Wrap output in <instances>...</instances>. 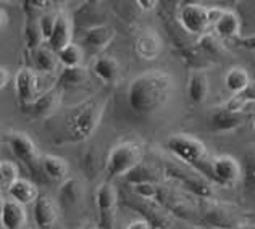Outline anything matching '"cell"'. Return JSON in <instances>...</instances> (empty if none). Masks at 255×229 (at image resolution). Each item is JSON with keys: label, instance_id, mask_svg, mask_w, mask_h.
<instances>
[{"label": "cell", "instance_id": "6da1fadb", "mask_svg": "<svg viewBox=\"0 0 255 229\" xmlns=\"http://www.w3.org/2000/svg\"><path fill=\"white\" fill-rule=\"evenodd\" d=\"M173 78L163 70H150L136 76L128 87L129 107L140 114H150L168 102Z\"/></svg>", "mask_w": 255, "mask_h": 229}, {"label": "cell", "instance_id": "7a4b0ae2", "mask_svg": "<svg viewBox=\"0 0 255 229\" xmlns=\"http://www.w3.org/2000/svg\"><path fill=\"white\" fill-rule=\"evenodd\" d=\"M105 112V100H87L68 119V137L71 142H84L97 131Z\"/></svg>", "mask_w": 255, "mask_h": 229}, {"label": "cell", "instance_id": "3957f363", "mask_svg": "<svg viewBox=\"0 0 255 229\" xmlns=\"http://www.w3.org/2000/svg\"><path fill=\"white\" fill-rule=\"evenodd\" d=\"M199 221L215 229H238L247 221L243 212L234 205L221 204L213 199H199Z\"/></svg>", "mask_w": 255, "mask_h": 229}, {"label": "cell", "instance_id": "277c9868", "mask_svg": "<svg viewBox=\"0 0 255 229\" xmlns=\"http://www.w3.org/2000/svg\"><path fill=\"white\" fill-rule=\"evenodd\" d=\"M144 161V147L136 140H123L113 145L105 161L109 178H125Z\"/></svg>", "mask_w": 255, "mask_h": 229}, {"label": "cell", "instance_id": "5b68a950", "mask_svg": "<svg viewBox=\"0 0 255 229\" xmlns=\"http://www.w3.org/2000/svg\"><path fill=\"white\" fill-rule=\"evenodd\" d=\"M166 149L179 163L194 170L209 160V150L205 144L189 134H173L166 139Z\"/></svg>", "mask_w": 255, "mask_h": 229}, {"label": "cell", "instance_id": "8992f818", "mask_svg": "<svg viewBox=\"0 0 255 229\" xmlns=\"http://www.w3.org/2000/svg\"><path fill=\"white\" fill-rule=\"evenodd\" d=\"M165 174L173 181H176V184H179L183 189L194 195L196 199H212L213 197V187L212 183L207 178H204L202 174L197 173L194 168L186 166L179 161H171L166 163L165 166Z\"/></svg>", "mask_w": 255, "mask_h": 229}, {"label": "cell", "instance_id": "52a82bcc", "mask_svg": "<svg viewBox=\"0 0 255 229\" xmlns=\"http://www.w3.org/2000/svg\"><path fill=\"white\" fill-rule=\"evenodd\" d=\"M241 178H243V168L241 161L230 155H221L210 161L209 166V176L207 179L210 183H215L218 186L233 187L236 186Z\"/></svg>", "mask_w": 255, "mask_h": 229}, {"label": "cell", "instance_id": "ba28073f", "mask_svg": "<svg viewBox=\"0 0 255 229\" xmlns=\"http://www.w3.org/2000/svg\"><path fill=\"white\" fill-rule=\"evenodd\" d=\"M178 21L183 31L196 37L207 36L212 28L207 18V6L200 3H184L179 8Z\"/></svg>", "mask_w": 255, "mask_h": 229}, {"label": "cell", "instance_id": "9c48e42d", "mask_svg": "<svg viewBox=\"0 0 255 229\" xmlns=\"http://www.w3.org/2000/svg\"><path fill=\"white\" fill-rule=\"evenodd\" d=\"M96 205L99 212V223L102 229H113L117 220L118 192L109 181H104L96 191Z\"/></svg>", "mask_w": 255, "mask_h": 229}, {"label": "cell", "instance_id": "30bf717a", "mask_svg": "<svg viewBox=\"0 0 255 229\" xmlns=\"http://www.w3.org/2000/svg\"><path fill=\"white\" fill-rule=\"evenodd\" d=\"M6 142L10 145L13 155L21 160L32 173H36L37 166H41V153L28 134L23 131H10L6 132Z\"/></svg>", "mask_w": 255, "mask_h": 229}, {"label": "cell", "instance_id": "8fae6325", "mask_svg": "<svg viewBox=\"0 0 255 229\" xmlns=\"http://www.w3.org/2000/svg\"><path fill=\"white\" fill-rule=\"evenodd\" d=\"M41 75L34 68H28L24 66L15 76V87L18 100L23 105L29 107L34 100L41 96Z\"/></svg>", "mask_w": 255, "mask_h": 229}, {"label": "cell", "instance_id": "7c38bea8", "mask_svg": "<svg viewBox=\"0 0 255 229\" xmlns=\"http://www.w3.org/2000/svg\"><path fill=\"white\" fill-rule=\"evenodd\" d=\"M32 208V218L37 229H53L60 218V208L52 195H39Z\"/></svg>", "mask_w": 255, "mask_h": 229}, {"label": "cell", "instance_id": "4fadbf2b", "mask_svg": "<svg viewBox=\"0 0 255 229\" xmlns=\"http://www.w3.org/2000/svg\"><path fill=\"white\" fill-rule=\"evenodd\" d=\"M117 37V31L110 24H97L86 31L81 40V49L91 53H102Z\"/></svg>", "mask_w": 255, "mask_h": 229}, {"label": "cell", "instance_id": "5bb4252c", "mask_svg": "<svg viewBox=\"0 0 255 229\" xmlns=\"http://www.w3.org/2000/svg\"><path fill=\"white\" fill-rule=\"evenodd\" d=\"M71 42H73V19L66 10H58L55 18V26H53L52 34L45 44L52 52L57 53L63 47L70 45Z\"/></svg>", "mask_w": 255, "mask_h": 229}, {"label": "cell", "instance_id": "9a60e30c", "mask_svg": "<svg viewBox=\"0 0 255 229\" xmlns=\"http://www.w3.org/2000/svg\"><path fill=\"white\" fill-rule=\"evenodd\" d=\"M60 104H62V89L53 86L50 89H47L45 92H42L41 96L29 105V109L37 118H49L50 114L57 112Z\"/></svg>", "mask_w": 255, "mask_h": 229}, {"label": "cell", "instance_id": "2e32d148", "mask_svg": "<svg viewBox=\"0 0 255 229\" xmlns=\"http://www.w3.org/2000/svg\"><path fill=\"white\" fill-rule=\"evenodd\" d=\"M163 49L162 39L153 31H145L142 34H139V37L134 42V52L139 58L145 60V62H152L160 57Z\"/></svg>", "mask_w": 255, "mask_h": 229}, {"label": "cell", "instance_id": "e0dca14e", "mask_svg": "<svg viewBox=\"0 0 255 229\" xmlns=\"http://www.w3.org/2000/svg\"><path fill=\"white\" fill-rule=\"evenodd\" d=\"M246 114L243 112H231L221 107L217 112H215L212 116H210V126L213 131H218V132H230L238 129L244 124L246 121Z\"/></svg>", "mask_w": 255, "mask_h": 229}, {"label": "cell", "instance_id": "ac0fdd59", "mask_svg": "<svg viewBox=\"0 0 255 229\" xmlns=\"http://www.w3.org/2000/svg\"><path fill=\"white\" fill-rule=\"evenodd\" d=\"M0 225H2L3 229H28V212H26V207L11 199L6 200L2 217H0Z\"/></svg>", "mask_w": 255, "mask_h": 229}, {"label": "cell", "instance_id": "d6986e66", "mask_svg": "<svg viewBox=\"0 0 255 229\" xmlns=\"http://www.w3.org/2000/svg\"><path fill=\"white\" fill-rule=\"evenodd\" d=\"M92 71L104 84H117V81L120 79V63L115 57L112 55H99L94 60Z\"/></svg>", "mask_w": 255, "mask_h": 229}, {"label": "cell", "instance_id": "ffe728a7", "mask_svg": "<svg viewBox=\"0 0 255 229\" xmlns=\"http://www.w3.org/2000/svg\"><path fill=\"white\" fill-rule=\"evenodd\" d=\"M163 178H165V171L158 170L157 166L145 165L144 161L134 168V170L129 174H126V176H125L126 183H129L131 186H137V184H162Z\"/></svg>", "mask_w": 255, "mask_h": 229}, {"label": "cell", "instance_id": "44dd1931", "mask_svg": "<svg viewBox=\"0 0 255 229\" xmlns=\"http://www.w3.org/2000/svg\"><path fill=\"white\" fill-rule=\"evenodd\" d=\"M41 168L44 174L52 181H58V183H63L65 179H68V173H70V165L63 157H58V155H52V153H45L41 157Z\"/></svg>", "mask_w": 255, "mask_h": 229}, {"label": "cell", "instance_id": "7402d4cb", "mask_svg": "<svg viewBox=\"0 0 255 229\" xmlns=\"http://www.w3.org/2000/svg\"><path fill=\"white\" fill-rule=\"evenodd\" d=\"M8 194H10L11 200L18 202V204H21L23 207L34 204L39 195H41L39 194V187L32 183V181L26 179V178L16 179L8 189Z\"/></svg>", "mask_w": 255, "mask_h": 229}, {"label": "cell", "instance_id": "603a6c76", "mask_svg": "<svg viewBox=\"0 0 255 229\" xmlns=\"http://www.w3.org/2000/svg\"><path fill=\"white\" fill-rule=\"evenodd\" d=\"M32 62H34V70L39 75H53L58 70V58L57 53L52 52L47 45L39 47L32 52Z\"/></svg>", "mask_w": 255, "mask_h": 229}, {"label": "cell", "instance_id": "cb8c5ba5", "mask_svg": "<svg viewBox=\"0 0 255 229\" xmlns=\"http://www.w3.org/2000/svg\"><path fill=\"white\" fill-rule=\"evenodd\" d=\"M87 78H89V70L84 65L75 66V68H63L58 75V84L60 89H76V87L83 86Z\"/></svg>", "mask_w": 255, "mask_h": 229}, {"label": "cell", "instance_id": "d4e9b609", "mask_svg": "<svg viewBox=\"0 0 255 229\" xmlns=\"http://www.w3.org/2000/svg\"><path fill=\"white\" fill-rule=\"evenodd\" d=\"M187 94L194 104L205 102L209 96V79L202 70H194L191 73L189 83H187Z\"/></svg>", "mask_w": 255, "mask_h": 229}, {"label": "cell", "instance_id": "484cf974", "mask_svg": "<svg viewBox=\"0 0 255 229\" xmlns=\"http://www.w3.org/2000/svg\"><path fill=\"white\" fill-rule=\"evenodd\" d=\"M213 31L223 39H234L241 32V19L234 11L225 10L221 18L213 24Z\"/></svg>", "mask_w": 255, "mask_h": 229}, {"label": "cell", "instance_id": "4316f807", "mask_svg": "<svg viewBox=\"0 0 255 229\" xmlns=\"http://www.w3.org/2000/svg\"><path fill=\"white\" fill-rule=\"evenodd\" d=\"M58 63L63 68H75V66H81L84 60V50L81 49V45L71 42L70 45L63 47L62 50L57 52Z\"/></svg>", "mask_w": 255, "mask_h": 229}, {"label": "cell", "instance_id": "83f0119b", "mask_svg": "<svg viewBox=\"0 0 255 229\" xmlns=\"http://www.w3.org/2000/svg\"><path fill=\"white\" fill-rule=\"evenodd\" d=\"M255 107V84L247 87L243 92L239 94H234V96L228 100L225 109L231 110V112H243V113H247V109L249 107Z\"/></svg>", "mask_w": 255, "mask_h": 229}, {"label": "cell", "instance_id": "f1b7e54d", "mask_svg": "<svg viewBox=\"0 0 255 229\" xmlns=\"http://www.w3.org/2000/svg\"><path fill=\"white\" fill-rule=\"evenodd\" d=\"M225 84L228 87V91H231L233 94H239L251 86V76L244 68L234 66V68H231L226 73Z\"/></svg>", "mask_w": 255, "mask_h": 229}, {"label": "cell", "instance_id": "f546056e", "mask_svg": "<svg viewBox=\"0 0 255 229\" xmlns=\"http://www.w3.org/2000/svg\"><path fill=\"white\" fill-rule=\"evenodd\" d=\"M23 36H24L26 49L29 52H34L39 49V47H42V44H45L39 19H26Z\"/></svg>", "mask_w": 255, "mask_h": 229}, {"label": "cell", "instance_id": "4dcf8cb0", "mask_svg": "<svg viewBox=\"0 0 255 229\" xmlns=\"http://www.w3.org/2000/svg\"><path fill=\"white\" fill-rule=\"evenodd\" d=\"M243 168V183L247 194L255 195V150H251L246 153L244 160L241 161Z\"/></svg>", "mask_w": 255, "mask_h": 229}, {"label": "cell", "instance_id": "1f68e13d", "mask_svg": "<svg viewBox=\"0 0 255 229\" xmlns=\"http://www.w3.org/2000/svg\"><path fill=\"white\" fill-rule=\"evenodd\" d=\"M16 179H19L18 165L10 160H0V192H8Z\"/></svg>", "mask_w": 255, "mask_h": 229}, {"label": "cell", "instance_id": "d6a6232c", "mask_svg": "<svg viewBox=\"0 0 255 229\" xmlns=\"http://www.w3.org/2000/svg\"><path fill=\"white\" fill-rule=\"evenodd\" d=\"M81 183L75 178H70V179H65L63 184L60 186V197L65 202L66 205H73V204H78L79 199H81Z\"/></svg>", "mask_w": 255, "mask_h": 229}, {"label": "cell", "instance_id": "836d02e7", "mask_svg": "<svg viewBox=\"0 0 255 229\" xmlns=\"http://www.w3.org/2000/svg\"><path fill=\"white\" fill-rule=\"evenodd\" d=\"M55 18H57V11H45L44 15L39 18V24H41V31H42V36L44 40L47 42L53 31V26H55Z\"/></svg>", "mask_w": 255, "mask_h": 229}, {"label": "cell", "instance_id": "e575fe53", "mask_svg": "<svg viewBox=\"0 0 255 229\" xmlns=\"http://www.w3.org/2000/svg\"><path fill=\"white\" fill-rule=\"evenodd\" d=\"M223 13H225V10L220 8V6H207V18H209V23L212 28H213V24L221 18Z\"/></svg>", "mask_w": 255, "mask_h": 229}, {"label": "cell", "instance_id": "d590c367", "mask_svg": "<svg viewBox=\"0 0 255 229\" xmlns=\"http://www.w3.org/2000/svg\"><path fill=\"white\" fill-rule=\"evenodd\" d=\"M238 45L241 47V49L255 50V36H247L243 39H238Z\"/></svg>", "mask_w": 255, "mask_h": 229}, {"label": "cell", "instance_id": "8d00e7d4", "mask_svg": "<svg viewBox=\"0 0 255 229\" xmlns=\"http://www.w3.org/2000/svg\"><path fill=\"white\" fill-rule=\"evenodd\" d=\"M136 5L142 11H150V10H153L158 5V2H157V0H137Z\"/></svg>", "mask_w": 255, "mask_h": 229}, {"label": "cell", "instance_id": "74e56055", "mask_svg": "<svg viewBox=\"0 0 255 229\" xmlns=\"http://www.w3.org/2000/svg\"><path fill=\"white\" fill-rule=\"evenodd\" d=\"M126 229H152V228L145 220H134L126 226Z\"/></svg>", "mask_w": 255, "mask_h": 229}, {"label": "cell", "instance_id": "f35d334b", "mask_svg": "<svg viewBox=\"0 0 255 229\" xmlns=\"http://www.w3.org/2000/svg\"><path fill=\"white\" fill-rule=\"evenodd\" d=\"M10 81V73L6 68H3V66H0V91L3 89V87L8 84Z\"/></svg>", "mask_w": 255, "mask_h": 229}, {"label": "cell", "instance_id": "ab89813d", "mask_svg": "<svg viewBox=\"0 0 255 229\" xmlns=\"http://www.w3.org/2000/svg\"><path fill=\"white\" fill-rule=\"evenodd\" d=\"M6 23H8V15H6V11L0 6V29L5 28Z\"/></svg>", "mask_w": 255, "mask_h": 229}, {"label": "cell", "instance_id": "60d3db41", "mask_svg": "<svg viewBox=\"0 0 255 229\" xmlns=\"http://www.w3.org/2000/svg\"><path fill=\"white\" fill-rule=\"evenodd\" d=\"M5 202H6V199L3 197V194H2V192H0V217H2V212H3Z\"/></svg>", "mask_w": 255, "mask_h": 229}, {"label": "cell", "instance_id": "b9f144b4", "mask_svg": "<svg viewBox=\"0 0 255 229\" xmlns=\"http://www.w3.org/2000/svg\"><path fill=\"white\" fill-rule=\"evenodd\" d=\"M238 229H255V225H249V223H247L246 226H241Z\"/></svg>", "mask_w": 255, "mask_h": 229}, {"label": "cell", "instance_id": "7bdbcfd3", "mask_svg": "<svg viewBox=\"0 0 255 229\" xmlns=\"http://www.w3.org/2000/svg\"><path fill=\"white\" fill-rule=\"evenodd\" d=\"M252 121H254V124H255V112L252 113Z\"/></svg>", "mask_w": 255, "mask_h": 229}, {"label": "cell", "instance_id": "ee69618b", "mask_svg": "<svg viewBox=\"0 0 255 229\" xmlns=\"http://www.w3.org/2000/svg\"><path fill=\"white\" fill-rule=\"evenodd\" d=\"M0 144H2V137H0Z\"/></svg>", "mask_w": 255, "mask_h": 229}]
</instances>
